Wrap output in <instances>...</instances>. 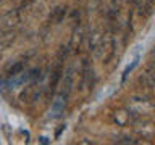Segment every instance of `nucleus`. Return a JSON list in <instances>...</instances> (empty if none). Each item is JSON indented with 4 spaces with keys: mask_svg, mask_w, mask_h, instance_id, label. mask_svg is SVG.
Wrapping results in <instances>:
<instances>
[{
    "mask_svg": "<svg viewBox=\"0 0 155 145\" xmlns=\"http://www.w3.org/2000/svg\"><path fill=\"white\" fill-rule=\"evenodd\" d=\"M137 3V10L139 13L142 14L144 18H147L150 13H152V8H153V0H136Z\"/></svg>",
    "mask_w": 155,
    "mask_h": 145,
    "instance_id": "nucleus-3",
    "label": "nucleus"
},
{
    "mask_svg": "<svg viewBox=\"0 0 155 145\" xmlns=\"http://www.w3.org/2000/svg\"><path fill=\"white\" fill-rule=\"evenodd\" d=\"M63 129H65V126H61V127L57 130V137H60V134H61V130H63Z\"/></svg>",
    "mask_w": 155,
    "mask_h": 145,
    "instance_id": "nucleus-7",
    "label": "nucleus"
},
{
    "mask_svg": "<svg viewBox=\"0 0 155 145\" xmlns=\"http://www.w3.org/2000/svg\"><path fill=\"white\" fill-rule=\"evenodd\" d=\"M41 142L42 143H48V139L47 137H41Z\"/></svg>",
    "mask_w": 155,
    "mask_h": 145,
    "instance_id": "nucleus-8",
    "label": "nucleus"
},
{
    "mask_svg": "<svg viewBox=\"0 0 155 145\" xmlns=\"http://www.w3.org/2000/svg\"><path fill=\"white\" fill-rule=\"evenodd\" d=\"M142 84L145 85V89L149 92L153 89V66H149L145 72L142 74Z\"/></svg>",
    "mask_w": 155,
    "mask_h": 145,
    "instance_id": "nucleus-4",
    "label": "nucleus"
},
{
    "mask_svg": "<svg viewBox=\"0 0 155 145\" xmlns=\"http://www.w3.org/2000/svg\"><path fill=\"white\" fill-rule=\"evenodd\" d=\"M24 69V63L23 61H18L15 66H12L8 69V76H12V74H16V72H19V71H23Z\"/></svg>",
    "mask_w": 155,
    "mask_h": 145,
    "instance_id": "nucleus-5",
    "label": "nucleus"
},
{
    "mask_svg": "<svg viewBox=\"0 0 155 145\" xmlns=\"http://www.w3.org/2000/svg\"><path fill=\"white\" fill-rule=\"evenodd\" d=\"M68 94H65L63 90H60L58 94L55 95V98H53L52 105H50V114H48V118L52 119H57L60 118V116L63 114V111H65L66 108V102H68Z\"/></svg>",
    "mask_w": 155,
    "mask_h": 145,
    "instance_id": "nucleus-1",
    "label": "nucleus"
},
{
    "mask_svg": "<svg viewBox=\"0 0 155 145\" xmlns=\"http://www.w3.org/2000/svg\"><path fill=\"white\" fill-rule=\"evenodd\" d=\"M137 61H139V56L136 58V60H134V61L131 63V65H129V66H128V68H126V69H124V72H123V79H126V76L129 74V71H133V68H134L136 65H137Z\"/></svg>",
    "mask_w": 155,
    "mask_h": 145,
    "instance_id": "nucleus-6",
    "label": "nucleus"
},
{
    "mask_svg": "<svg viewBox=\"0 0 155 145\" xmlns=\"http://www.w3.org/2000/svg\"><path fill=\"white\" fill-rule=\"evenodd\" d=\"M18 23H19V13L16 10H12V11L2 14L0 16V32L12 31L15 26H18Z\"/></svg>",
    "mask_w": 155,
    "mask_h": 145,
    "instance_id": "nucleus-2",
    "label": "nucleus"
}]
</instances>
